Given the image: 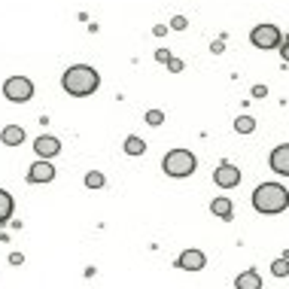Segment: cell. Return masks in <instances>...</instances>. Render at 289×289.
<instances>
[{
  "mask_svg": "<svg viewBox=\"0 0 289 289\" xmlns=\"http://www.w3.org/2000/svg\"><path fill=\"white\" fill-rule=\"evenodd\" d=\"M61 85H64V92H67L70 98H88V95L98 92L101 76H98V70L88 67V64H73V67L64 70Z\"/></svg>",
  "mask_w": 289,
  "mask_h": 289,
  "instance_id": "1",
  "label": "cell"
},
{
  "mask_svg": "<svg viewBox=\"0 0 289 289\" xmlns=\"http://www.w3.org/2000/svg\"><path fill=\"white\" fill-rule=\"evenodd\" d=\"M253 207L265 216H274V213H283L289 207V192L280 186V183H262L253 192Z\"/></svg>",
  "mask_w": 289,
  "mask_h": 289,
  "instance_id": "2",
  "label": "cell"
},
{
  "mask_svg": "<svg viewBox=\"0 0 289 289\" xmlns=\"http://www.w3.org/2000/svg\"><path fill=\"white\" fill-rule=\"evenodd\" d=\"M195 165H198V158H195L192 149H171L165 155V161H161V171H165L168 177L180 180V177H189L195 171Z\"/></svg>",
  "mask_w": 289,
  "mask_h": 289,
  "instance_id": "3",
  "label": "cell"
},
{
  "mask_svg": "<svg viewBox=\"0 0 289 289\" xmlns=\"http://www.w3.org/2000/svg\"><path fill=\"white\" fill-rule=\"evenodd\" d=\"M280 40H283V34L277 25H256L250 31V43L256 46V49H280Z\"/></svg>",
  "mask_w": 289,
  "mask_h": 289,
  "instance_id": "4",
  "label": "cell"
},
{
  "mask_svg": "<svg viewBox=\"0 0 289 289\" xmlns=\"http://www.w3.org/2000/svg\"><path fill=\"white\" fill-rule=\"evenodd\" d=\"M3 98L12 104H28L34 98V82L28 76H9L3 82Z\"/></svg>",
  "mask_w": 289,
  "mask_h": 289,
  "instance_id": "5",
  "label": "cell"
},
{
  "mask_svg": "<svg viewBox=\"0 0 289 289\" xmlns=\"http://www.w3.org/2000/svg\"><path fill=\"white\" fill-rule=\"evenodd\" d=\"M213 180H216V186H219V189H234L241 183V171L234 168L231 161H222V165L213 171Z\"/></svg>",
  "mask_w": 289,
  "mask_h": 289,
  "instance_id": "6",
  "label": "cell"
},
{
  "mask_svg": "<svg viewBox=\"0 0 289 289\" xmlns=\"http://www.w3.org/2000/svg\"><path fill=\"white\" fill-rule=\"evenodd\" d=\"M268 165H271V171H277V174L289 177V143H280V146L271 149Z\"/></svg>",
  "mask_w": 289,
  "mask_h": 289,
  "instance_id": "7",
  "label": "cell"
},
{
  "mask_svg": "<svg viewBox=\"0 0 289 289\" xmlns=\"http://www.w3.org/2000/svg\"><path fill=\"white\" fill-rule=\"evenodd\" d=\"M204 265H207V256L201 250H183L177 259V268H183V271H201Z\"/></svg>",
  "mask_w": 289,
  "mask_h": 289,
  "instance_id": "8",
  "label": "cell"
},
{
  "mask_svg": "<svg viewBox=\"0 0 289 289\" xmlns=\"http://www.w3.org/2000/svg\"><path fill=\"white\" fill-rule=\"evenodd\" d=\"M52 180H55V168H52V161H49V158L37 161V165H31V171H28V183H52Z\"/></svg>",
  "mask_w": 289,
  "mask_h": 289,
  "instance_id": "9",
  "label": "cell"
},
{
  "mask_svg": "<svg viewBox=\"0 0 289 289\" xmlns=\"http://www.w3.org/2000/svg\"><path fill=\"white\" fill-rule=\"evenodd\" d=\"M34 149H37V155L40 158H52V155H58L61 152V143L55 140V137H37V140H34Z\"/></svg>",
  "mask_w": 289,
  "mask_h": 289,
  "instance_id": "10",
  "label": "cell"
},
{
  "mask_svg": "<svg viewBox=\"0 0 289 289\" xmlns=\"http://www.w3.org/2000/svg\"><path fill=\"white\" fill-rule=\"evenodd\" d=\"M0 143H3V146H22L25 143V128L22 125H6V128L0 131Z\"/></svg>",
  "mask_w": 289,
  "mask_h": 289,
  "instance_id": "11",
  "label": "cell"
},
{
  "mask_svg": "<svg viewBox=\"0 0 289 289\" xmlns=\"http://www.w3.org/2000/svg\"><path fill=\"white\" fill-rule=\"evenodd\" d=\"M234 286L238 289H262V277H259V271H244V274H238V280H234Z\"/></svg>",
  "mask_w": 289,
  "mask_h": 289,
  "instance_id": "12",
  "label": "cell"
},
{
  "mask_svg": "<svg viewBox=\"0 0 289 289\" xmlns=\"http://www.w3.org/2000/svg\"><path fill=\"white\" fill-rule=\"evenodd\" d=\"M210 210H213V216H219V219H231V201H228V198L225 195H219V198H213V201H210Z\"/></svg>",
  "mask_w": 289,
  "mask_h": 289,
  "instance_id": "13",
  "label": "cell"
},
{
  "mask_svg": "<svg viewBox=\"0 0 289 289\" xmlns=\"http://www.w3.org/2000/svg\"><path fill=\"white\" fill-rule=\"evenodd\" d=\"M12 195L6 192V189H0V225L3 222H9V216H12Z\"/></svg>",
  "mask_w": 289,
  "mask_h": 289,
  "instance_id": "14",
  "label": "cell"
},
{
  "mask_svg": "<svg viewBox=\"0 0 289 289\" xmlns=\"http://www.w3.org/2000/svg\"><path fill=\"white\" fill-rule=\"evenodd\" d=\"M234 131H238V134H253V131H256V119H253V116H238V119H234Z\"/></svg>",
  "mask_w": 289,
  "mask_h": 289,
  "instance_id": "15",
  "label": "cell"
},
{
  "mask_svg": "<svg viewBox=\"0 0 289 289\" xmlns=\"http://www.w3.org/2000/svg\"><path fill=\"white\" fill-rule=\"evenodd\" d=\"M125 152H128V155H143V152H146V143H143L140 137H128V140H125V146H122Z\"/></svg>",
  "mask_w": 289,
  "mask_h": 289,
  "instance_id": "16",
  "label": "cell"
},
{
  "mask_svg": "<svg viewBox=\"0 0 289 289\" xmlns=\"http://www.w3.org/2000/svg\"><path fill=\"white\" fill-rule=\"evenodd\" d=\"M104 183H107V180H104L101 171H88V174H85V186H88V189H101Z\"/></svg>",
  "mask_w": 289,
  "mask_h": 289,
  "instance_id": "17",
  "label": "cell"
},
{
  "mask_svg": "<svg viewBox=\"0 0 289 289\" xmlns=\"http://www.w3.org/2000/svg\"><path fill=\"white\" fill-rule=\"evenodd\" d=\"M271 274H274V277H286L289 274V256H283V259H277L274 265H271Z\"/></svg>",
  "mask_w": 289,
  "mask_h": 289,
  "instance_id": "18",
  "label": "cell"
},
{
  "mask_svg": "<svg viewBox=\"0 0 289 289\" xmlns=\"http://www.w3.org/2000/svg\"><path fill=\"white\" fill-rule=\"evenodd\" d=\"M161 122H165V113H161V110H149V113H146V125H152V128H158Z\"/></svg>",
  "mask_w": 289,
  "mask_h": 289,
  "instance_id": "19",
  "label": "cell"
},
{
  "mask_svg": "<svg viewBox=\"0 0 289 289\" xmlns=\"http://www.w3.org/2000/svg\"><path fill=\"white\" fill-rule=\"evenodd\" d=\"M171 28H174V31H186V28H189L186 15H174V19H171Z\"/></svg>",
  "mask_w": 289,
  "mask_h": 289,
  "instance_id": "20",
  "label": "cell"
},
{
  "mask_svg": "<svg viewBox=\"0 0 289 289\" xmlns=\"http://www.w3.org/2000/svg\"><path fill=\"white\" fill-rule=\"evenodd\" d=\"M183 61H180V58H168V70H171V73H183Z\"/></svg>",
  "mask_w": 289,
  "mask_h": 289,
  "instance_id": "21",
  "label": "cell"
},
{
  "mask_svg": "<svg viewBox=\"0 0 289 289\" xmlns=\"http://www.w3.org/2000/svg\"><path fill=\"white\" fill-rule=\"evenodd\" d=\"M210 52H213V55H222V52H225V43H222V40H213V43H210Z\"/></svg>",
  "mask_w": 289,
  "mask_h": 289,
  "instance_id": "22",
  "label": "cell"
},
{
  "mask_svg": "<svg viewBox=\"0 0 289 289\" xmlns=\"http://www.w3.org/2000/svg\"><path fill=\"white\" fill-rule=\"evenodd\" d=\"M168 58H171V52H168V49H158V52H155V61H161V64H168Z\"/></svg>",
  "mask_w": 289,
  "mask_h": 289,
  "instance_id": "23",
  "label": "cell"
},
{
  "mask_svg": "<svg viewBox=\"0 0 289 289\" xmlns=\"http://www.w3.org/2000/svg\"><path fill=\"white\" fill-rule=\"evenodd\" d=\"M268 95V85H253V98H265Z\"/></svg>",
  "mask_w": 289,
  "mask_h": 289,
  "instance_id": "24",
  "label": "cell"
},
{
  "mask_svg": "<svg viewBox=\"0 0 289 289\" xmlns=\"http://www.w3.org/2000/svg\"><path fill=\"white\" fill-rule=\"evenodd\" d=\"M152 34H155V37H165V34H168V25H155Z\"/></svg>",
  "mask_w": 289,
  "mask_h": 289,
  "instance_id": "25",
  "label": "cell"
},
{
  "mask_svg": "<svg viewBox=\"0 0 289 289\" xmlns=\"http://www.w3.org/2000/svg\"><path fill=\"white\" fill-rule=\"evenodd\" d=\"M22 262H25L22 253H12V256H9V265H22Z\"/></svg>",
  "mask_w": 289,
  "mask_h": 289,
  "instance_id": "26",
  "label": "cell"
},
{
  "mask_svg": "<svg viewBox=\"0 0 289 289\" xmlns=\"http://www.w3.org/2000/svg\"><path fill=\"white\" fill-rule=\"evenodd\" d=\"M280 55H283V61H289V37H286V46L280 49Z\"/></svg>",
  "mask_w": 289,
  "mask_h": 289,
  "instance_id": "27",
  "label": "cell"
},
{
  "mask_svg": "<svg viewBox=\"0 0 289 289\" xmlns=\"http://www.w3.org/2000/svg\"><path fill=\"white\" fill-rule=\"evenodd\" d=\"M283 256H289V250H286V253H283Z\"/></svg>",
  "mask_w": 289,
  "mask_h": 289,
  "instance_id": "28",
  "label": "cell"
}]
</instances>
